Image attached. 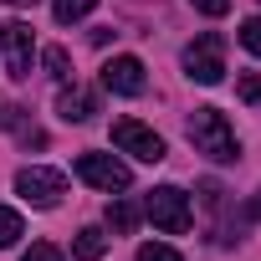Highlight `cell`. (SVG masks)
I'll use <instances>...</instances> for the list:
<instances>
[{
    "label": "cell",
    "instance_id": "1",
    "mask_svg": "<svg viewBox=\"0 0 261 261\" xmlns=\"http://www.w3.org/2000/svg\"><path fill=\"white\" fill-rule=\"evenodd\" d=\"M185 128H190V144H195L200 154H210L215 164H230V159H236V128L225 123L220 108H195Z\"/></svg>",
    "mask_w": 261,
    "mask_h": 261
},
{
    "label": "cell",
    "instance_id": "2",
    "mask_svg": "<svg viewBox=\"0 0 261 261\" xmlns=\"http://www.w3.org/2000/svg\"><path fill=\"white\" fill-rule=\"evenodd\" d=\"M185 72H190L195 82L215 87V82L225 77V36H215V31L195 36V41L185 46Z\"/></svg>",
    "mask_w": 261,
    "mask_h": 261
},
{
    "label": "cell",
    "instance_id": "3",
    "mask_svg": "<svg viewBox=\"0 0 261 261\" xmlns=\"http://www.w3.org/2000/svg\"><path fill=\"white\" fill-rule=\"evenodd\" d=\"M144 210H149V220L164 230V236H185L190 230V200H185V190H174V185H159V190H149V200H144Z\"/></svg>",
    "mask_w": 261,
    "mask_h": 261
},
{
    "label": "cell",
    "instance_id": "4",
    "mask_svg": "<svg viewBox=\"0 0 261 261\" xmlns=\"http://www.w3.org/2000/svg\"><path fill=\"white\" fill-rule=\"evenodd\" d=\"M113 144H118L123 154L144 159V164H159V159H164V139L154 134V128H144L139 118H113Z\"/></svg>",
    "mask_w": 261,
    "mask_h": 261
},
{
    "label": "cell",
    "instance_id": "5",
    "mask_svg": "<svg viewBox=\"0 0 261 261\" xmlns=\"http://www.w3.org/2000/svg\"><path fill=\"white\" fill-rule=\"evenodd\" d=\"M16 190H21V200H31V205L51 210V205L67 195V174H62V169H41V164H31V169H21V174H16Z\"/></svg>",
    "mask_w": 261,
    "mask_h": 261
},
{
    "label": "cell",
    "instance_id": "6",
    "mask_svg": "<svg viewBox=\"0 0 261 261\" xmlns=\"http://www.w3.org/2000/svg\"><path fill=\"white\" fill-rule=\"evenodd\" d=\"M77 179H87L92 190H108V195H118V190H128V164H118L113 154H77Z\"/></svg>",
    "mask_w": 261,
    "mask_h": 261
},
{
    "label": "cell",
    "instance_id": "7",
    "mask_svg": "<svg viewBox=\"0 0 261 261\" xmlns=\"http://www.w3.org/2000/svg\"><path fill=\"white\" fill-rule=\"evenodd\" d=\"M0 46H6V72H11V82H26V77H31V51H36L31 26H21V21L0 26Z\"/></svg>",
    "mask_w": 261,
    "mask_h": 261
},
{
    "label": "cell",
    "instance_id": "8",
    "mask_svg": "<svg viewBox=\"0 0 261 261\" xmlns=\"http://www.w3.org/2000/svg\"><path fill=\"white\" fill-rule=\"evenodd\" d=\"M102 87L118 92V97H139L144 92V62L139 57H113L102 67Z\"/></svg>",
    "mask_w": 261,
    "mask_h": 261
},
{
    "label": "cell",
    "instance_id": "9",
    "mask_svg": "<svg viewBox=\"0 0 261 261\" xmlns=\"http://www.w3.org/2000/svg\"><path fill=\"white\" fill-rule=\"evenodd\" d=\"M57 113H62L67 123H87V118L97 113V97H92L87 87H77V82H72V87H62V97H57Z\"/></svg>",
    "mask_w": 261,
    "mask_h": 261
},
{
    "label": "cell",
    "instance_id": "10",
    "mask_svg": "<svg viewBox=\"0 0 261 261\" xmlns=\"http://www.w3.org/2000/svg\"><path fill=\"white\" fill-rule=\"evenodd\" d=\"M102 251H108V236H102L97 225H82V230H77L72 256H77V261H102Z\"/></svg>",
    "mask_w": 261,
    "mask_h": 261
},
{
    "label": "cell",
    "instance_id": "11",
    "mask_svg": "<svg viewBox=\"0 0 261 261\" xmlns=\"http://www.w3.org/2000/svg\"><path fill=\"white\" fill-rule=\"evenodd\" d=\"M108 225H113L118 236H128V230L139 225V205H134V200H113V205H108Z\"/></svg>",
    "mask_w": 261,
    "mask_h": 261
},
{
    "label": "cell",
    "instance_id": "12",
    "mask_svg": "<svg viewBox=\"0 0 261 261\" xmlns=\"http://www.w3.org/2000/svg\"><path fill=\"white\" fill-rule=\"evenodd\" d=\"M92 6H97V0H57V6H51V16H57L62 26H72V21H82Z\"/></svg>",
    "mask_w": 261,
    "mask_h": 261
},
{
    "label": "cell",
    "instance_id": "13",
    "mask_svg": "<svg viewBox=\"0 0 261 261\" xmlns=\"http://www.w3.org/2000/svg\"><path fill=\"white\" fill-rule=\"evenodd\" d=\"M46 77H57V82L72 77V57H67V46H46Z\"/></svg>",
    "mask_w": 261,
    "mask_h": 261
},
{
    "label": "cell",
    "instance_id": "14",
    "mask_svg": "<svg viewBox=\"0 0 261 261\" xmlns=\"http://www.w3.org/2000/svg\"><path fill=\"white\" fill-rule=\"evenodd\" d=\"M16 241H21V215L0 205V251H6V246H16Z\"/></svg>",
    "mask_w": 261,
    "mask_h": 261
},
{
    "label": "cell",
    "instance_id": "15",
    "mask_svg": "<svg viewBox=\"0 0 261 261\" xmlns=\"http://www.w3.org/2000/svg\"><path fill=\"white\" fill-rule=\"evenodd\" d=\"M241 46H246L251 57H261V16H251V21L241 26Z\"/></svg>",
    "mask_w": 261,
    "mask_h": 261
},
{
    "label": "cell",
    "instance_id": "16",
    "mask_svg": "<svg viewBox=\"0 0 261 261\" xmlns=\"http://www.w3.org/2000/svg\"><path fill=\"white\" fill-rule=\"evenodd\" d=\"M139 261H185V256H179L174 246H159V241H154V246H139Z\"/></svg>",
    "mask_w": 261,
    "mask_h": 261
},
{
    "label": "cell",
    "instance_id": "17",
    "mask_svg": "<svg viewBox=\"0 0 261 261\" xmlns=\"http://www.w3.org/2000/svg\"><path fill=\"white\" fill-rule=\"evenodd\" d=\"M241 102H251V108L261 102V72H246L241 77Z\"/></svg>",
    "mask_w": 261,
    "mask_h": 261
},
{
    "label": "cell",
    "instance_id": "18",
    "mask_svg": "<svg viewBox=\"0 0 261 261\" xmlns=\"http://www.w3.org/2000/svg\"><path fill=\"white\" fill-rule=\"evenodd\" d=\"M21 261H62V251H57L51 241H36V246H31V251H26Z\"/></svg>",
    "mask_w": 261,
    "mask_h": 261
},
{
    "label": "cell",
    "instance_id": "19",
    "mask_svg": "<svg viewBox=\"0 0 261 261\" xmlns=\"http://www.w3.org/2000/svg\"><path fill=\"white\" fill-rule=\"evenodd\" d=\"M190 6H200L205 16H225V11H230V0H190Z\"/></svg>",
    "mask_w": 261,
    "mask_h": 261
},
{
    "label": "cell",
    "instance_id": "20",
    "mask_svg": "<svg viewBox=\"0 0 261 261\" xmlns=\"http://www.w3.org/2000/svg\"><path fill=\"white\" fill-rule=\"evenodd\" d=\"M251 215H256V220H261V195H256V200H251Z\"/></svg>",
    "mask_w": 261,
    "mask_h": 261
},
{
    "label": "cell",
    "instance_id": "21",
    "mask_svg": "<svg viewBox=\"0 0 261 261\" xmlns=\"http://www.w3.org/2000/svg\"><path fill=\"white\" fill-rule=\"evenodd\" d=\"M6 6H36V0H6Z\"/></svg>",
    "mask_w": 261,
    "mask_h": 261
}]
</instances>
